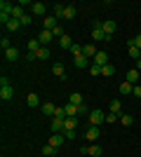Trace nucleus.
I'll return each mask as SVG.
<instances>
[{"label":"nucleus","instance_id":"f257e3e1","mask_svg":"<svg viewBox=\"0 0 141 157\" xmlns=\"http://www.w3.org/2000/svg\"><path fill=\"white\" fill-rule=\"evenodd\" d=\"M87 122H89V127H101L104 122H106V115H104L99 108H94V110L87 115Z\"/></svg>","mask_w":141,"mask_h":157},{"label":"nucleus","instance_id":"f03ea898","mask_svg":"<svg viewBox=\"0 0 141 157\" xmlns=\"http://www.w3.org/2000/svg\"><path fill=\"white\" fill-rule=\"evenodd\" d=\"M73 63H75V68H80V71H85V68H92V61L87 59V56H85V54H80V56H75L73 59Z\"/></svg>","mask_w":141,"mask_h":157},{"label":"nucleus","instance_id":"7ed1b4c3","mask_svg":"<svg viewBox=\"0 0 141 157\" xmlns=\"http://www.w3.org/2000/svg\"><path fill=\"white\" fill-rule=\"evenodd\" d=\"M92 63H94V66H99V68H104V66L108 63V54L104 52V49H99V52L94 54V59H92Z\"/></svg>","mask_w":141,"mask_h":157},{"label":"nucleus","instance_id":"20e7f679","mask_svg":"<svg viewBox=\"0 0 141 157\" xmlns=\"http://www.w3.org/2000/svg\"><path fill=\"white\" fill-rule=\"evenodd\" d=\"M57 26H59V19H57V17H52V14L42 19V31H54Z\"/></svg>","mask_w":141,"mask_h":157},{"label":"nucleus","instance_id":"39448f33","mask_svg":"<svg viewBox=\"0 0 141 157\" xmlns=\"http://www.w3.org/2000/svg\"><path fill=\"white\" fill-rule=\"evenodd\" d=\"M99 136H101L99 127H87V129H85V141H89V143H94Z\"/></svg>","mask_w":141,"mask_h":157},{"label":"nucleus","instance_id":"423d86ee","mask_svg":"<svg viewBox=\"0 0 141 157\" xmlns=\"http://www.w3.org/2000/svg\"><path fill=\"white\" fill-rule=\"evenodd\" d=\"M19 56H21V52L17 49V47H10V49H5V61H10V63H14V61H19Z\"/></svg>","mask_w":141,"mask_h":157},{"label":"nucleus","instance_id":"0eeeda50","mask_svg":"<svg viewBox=\"0 0 141 157\" xmlns=\"http://www.w3.org/2000/svg\"><path fill=\"white\" fill-rule=\"evenodd\" d=\"M80 124V117H66L64 120V131H75Z\"/></svg>","mask_w":141,"mask_h":157},{"label":"nucleus","instance_id":"6e6552de","mask_svg":"<svg viewBox=\"0 0 141 157\" xmlns=\"http://www.w3.org/2000/svg\"><path fill=\"white\" fill-rule=\"evenodd\" d=\"M12 96H14L12 85H2L0 87V98H2V101H12Z\"/></svg>","mask_w":141,"mask_h":157},{"label":"nucleus","instance_id":"1a4fd4ad","mask_svg":"<svg viewBox=\"0 0 141 157\" xmlns=\"http://www.w3.org/2000/svg\"><path fill=\"white\" fill-rule=\"evenodd\" d=\"M45 12H47V7L42 5V2H33V5H31V14H33V17H42V19H45Z\"/></svg>","mask_w":141,"mask_h":157},{"label":"nucleus","instance_id":"9d476101","mask_svg":"<svg viewBox=\"0 0 141 157\" xmlns=\"http://www.w3.org/2000/svg\"><path fill=\"white\" fill-rule=\"evenodd\" d=\"M125 80H127L129 85H136V82L141 80V73L136 71V68H129V71H127V75H125Z\"/></svg>","mask_w":141,"mask_h":157},{"label":"nucleus","instance_id":"9b49d317","mask_svg":"<svg viewBox=\"0 0 141 157\" xmlns=\"http://www.w3.org/2000/svg\"><path fill=\"white\" fill-rule=\"evenodd\" d=\"M49 129H52V134H61V131H64V120H61V117H52Z\"/></svg>","mask_w":141,"mask_h":157},{"label":"nucleus","instance_id":"f8f14e48","mask_svg":"<svg viewBox=\"0 0 141 157\" xmlns=\"http://www.w3.org/2000/svg\"><path fill=\"white\" fill-rule=\"evenodd\" d=\"M38 40H40V45H42V47H47V45H49V42L54 40V33H52V31H40Z\"/></svg>","mask_w":141,"mask_h":157},{"label":"nucleus","instance_id":"ddd939ff","mask_svg":"<svg viewBox=\"0 0 141 157\" xmlns=\"http://www.w3.org/2000/svg\"><path fill=\"white\" fill-rule=\"evenodd\" d=\"M92 40L94 42H101V40L106 42V33H104V28H101V24H96V28L92 31Z\"/></svg>","mask_w":141,"mask_h":157},{"label":"nucleus","instance_id":"4468645a","mask_svg":"<svg viewBox=\"0 0 141 157\" xmlns=\"http://www.w3.org/2000/svg\"><path fill=\"white\" fill-rule=\"evenodd\" d=\"M101 28H104V33H106V35H113V33L118 31V24H115L113 19H108V21H104V24H101Z\"/></svg>","mask_w":141,"mask_h":157},{"label":"nucleus","instance_id":"2eb2a0df","mask_svg":"<svg viewBox=\"0 0 141 157\" xmlns=\"http://www.w3.org/2000/svg\"><path fill=\"white\" fill-rule=\"evenodd\" d=\"M54 113H57V105H54L52 101H45V103H42V115H47V117H54Z\"/></svg>","mask_w":141,"mask_h":157},{"label":"nucleus","instance_id":"dca6fc26","mask_svg":"<svg viewBox=\"0 0 141 157\" xmlns=\"http://www.w3.org/2000/svg\"><path fill=\"white\" fill-rule=\"evenodd\" d=\"M64 141H66V136H64V134H52V136H49V145H54L57 150L61 148V143H64Z\"/></svg>","mask_w":141,"mask_h":157},{"label":"nucleus","instance_id":"f3484780","mask_svg":"<svg viewBox=\"0 0 141 157\" xmlns=\"http://www.w3.org/2000/svg\"><path fill=\"white\" fill-rule=\"evenodd\" d=\"M26 105H28V108H38V105H40V96H38L35 92H31L26 96Z\"/></svg>","mask_w":141,"mask_h":157},{"label":"nucleus","instance_id":"a211bd4d","mask_svg":"<svg viewBox=\"0 0 141 157\" xmlns=\"http://www.w3.org/2000/svg\"><path fill=\"white\" fill-rule=\"evenodd\" d=\"M52 73L57 75V78H61V80L66 78V68H64V63H54L52 66Z\"/></svg>","mask_w":141,"mask_h":157},{"label":"nucleus","instance_id":"6ab92c4d","mask_svg":"<svg viewBox=\"0 0 141 157\" xmlns=\"http://www.w3.org/2000/svg\"><path fill=\"white\" fill-rule=\"evenodd\" d=\"M64 110H66V117H78V105L64 103Z\"/></svg>","mask_w":141,"mask_h":157},{"label":"nucleus","instance_id":"aec40b11","mask_svg":"<svg viewBox=\"0 0 141 157\" xmlns=\"http://www.w3.org/2000/svg\"><path fill=\"white\" fill-rule=\"evenodd\" d=\"M75 14H78V7H75V5H66V10H64V19H75Z\"/></svg>","mask_w":141,"mask_h":157},{"label":"nucleus","instance_id":"412c9836","mask_svg":"<svg viewBox=\"0 0 141 157\" xmlns=\"http://www.w3.org/2000/svg\"><path fill=\"white\" fill-rule=\"evenodd\" d=\"M82 101H85V98H82L80 92H73L71 96H68V103H73V105H82Z\"/></svg>","mask_w":141,"mask_h":157},{"label":"nucleus","instance_id":"4be33fe9","mask_svg":"<svg viewBox=\"0 0 141 157\" xmlns=\"http://www.w3.org/2000/svg\"><path fill=\"white\" fill-rule=\"evenodd\" d=\"M40 40H38V38H33V40H28V42H26V49H28V52H38V49H40Z\"/></svg>","mask_w":141,"mask_h":157},{"label":"nucleus","instance_id":"5701e85b","mask_svg":"<svg viewBox=\"0 0 141 157\" xmlns=\"http://www.w3.org/2000/svg\"><path fill=\"white\" fill-rule=\"evenodd\" d=\"M101 75H104V78H113V75H115V66L113 63H106L104 68H101Z\"/></svg>","mask_w":141,"mask_h":157},{"label":"nucleus","instance_id":"b1692460","mask_svg":"<svg viewBox=\"0 0 141 157\" xmlns=\"http://www.w3.org/2000/svg\"><path fill=\"white\" fill-rule=\"evenodd\" d=\"M35 56H38V61H47L49 59V47H40V49L35 52Z\"/></svg>","mask_w":141,"mask_h":157},{"label":"nucleus","instance_id":"393cba45","mask_svg":"<svg viewBox=\"0 0 141 157\" xmlns=\"http://www.w3.org/2000/svg\"><path fill=\"white\" fill-rule=\"evenodd\" d=\"M96 52H99V49H96L94 45H85V49H82V54H85V56H87L89 61L94 59V54H96Z\"/></svg>","mask_w":141,"mask_h":157},{"label":"nucleus","instance_id":"a878e982","mask_svg":"<svg viewBox=\"0 0 141 157\" xmlns=\"http://www.w3.org/2000/svg\"><path fill=\"white\" fill-rule=\"evenodd\" d=\"M59 45H61V49H68V52H71V47H73V40H71V35H64V38L59 40Z\"/></svg>","mask_w":141,"mask_h":157},{"label":"nucleus","instance_id":"bb28decb","mask_svg":"<svg viewBox=\"0 0 141 157\" xmlns=\"http://www.w3.org/2000/svg\"><path fill=\"white\" fill-rule=\"evenodd\" d=\"M101 152H104V150H101V145H96V143H92V145L87 148V155H89V157H99Z\"/></svg>","mask_w":141,"mask_h":157},{"label":"nucleus","instance_id":"cd10ccee","mask_svg":"<svg viewBox=\"0 0 141 157\" xmlns=\"http://www.w3.org/2000/svg\"><path fill=\"white\" fill-rule=\"evenodd\" d=\"M12 10H14L12 2H7V0H2V2H0V12H2V14H10V17H12Z\"/></svg>","mask_w":141,"mask_h":157},{"label":"nucleus","instance_id":"c85d7f7f","mask_svg":"<svg viewBox=\"0 0 141 157\" xmlns=\"http://www.w3.org/2000/svg\"><path fill=\"white\" fill-rule=\"evenodd\" d=\"M64 10H66V5H54V7H52V17L64 19Z\"/></svg>","mask_w":141,"mask_h":157},{"label":"nucleus","instance_id":"c756f323","mask_svg":"<svg viewBox=\"0 0 141 157\" xmlns=\"http://www.w3.org/2000/svg\"><path fill=\"white\" fill-rule=\"evenodd\" d=\"M132 122H134V117H132L129 113H122L120 115V124L122 127H132Z\"/></svg>","mask_w":141,"mask_h":157},{"label":"nucleus","instance_id":"7c9ffc66","mask_svg":"<svg viewBox=\"0 0 141 157\" xmlns=\"http://www.w3.org/2000/svg\"><path fill=\"white\" fill-rule=\"evenodd\" d=\"M132 89H134V85H129L127 80H125V82H120V94H122V96H127V94H132Z\"/></svg>","mask_w":141,"mask_h":157},{"label":"nucleus","instance_id":"2f4dec72","mask_svg":"<svg viewBox=\"0 0 141 157\" xmlns=\"http://www.w3.org/2000/svg\"><path fill=\"white\" fill-rule=\"evenodd\" d=\"M127 52H129V56H132L134 61H139V59H141V49H139L136 45H129V49H127Z\"/></svg>","mask_w":141,"mask_h":157},{"label":"nucleus","instance_id":"473e14b6","mask_svg":"<svg viewBox=\"0 0 141 157\" xmlns=\"http://www.w3.org/2000/svg\"><path fill=\"white\" fill-rule=\"evenodd\" d=\"M57 155V148H54V145H49L47 143L45 148H42V157H54Z\"/></svg>","mask_w":141,"mask_h":157},{"label":"nucleus","instance_id":"72a5a7b5","mask_svg":"<svg viewBox=\"0 0 141 157\" xmlns=\"http://www.w3.org/2000/svg\"><path fill=\"white\" fill-rule=\"evenodd\" d=\"M24 14H26V12H24V7H21V5H14V10H12V19H21Z\"/></svg>","mask_w":141,"mask_h":157},{"label":"nucleus","instance_id":"f704fd0d","mask_svg":"<svg viewBox=\"0 0 141 157\" xmlns=\"http://www.w3.org/2000/svg\"><path fill=\"white\" fill-rule=\"evenodd\" d=\"M120 110H122V103L115 98V101H111V113H115V115H120Z\"/></svg>","mask_w":141,"mask_h":157},{"label":"nucleus","instance_id":"c9c22d12","mask_svg":"<svg viewBox=\"0 0 141 157\" xmlns=\"http://www.w3.org/2000/svg\"><path fill=\"white\" fill-rule=\"evenodd\" d=\"M19 26H21V21H19V19H10V24H7L5 28H7V31H17Z\"/></svg>","mask_w":141,"mask_h":157},{"label":"nucleus","instance_id":"e433bc0d","mask_svg":"<svg viewBox=\"0 0 141 157\" xmlns=\"http://www.w3.org/2000/svg\"><path fill=\"white\" fill-rule=\"evenodd\" d=\"M82 49H85V45H73V47H71V54H73V59H75V56H80Z\"/></svg>","mask_w":141,"mask_h":157},{"label":"nucleus","instance_id":"4c0bfd02","mask_svg":"<svg viewBox=\"0 0 141 157\" xmlns=\"http://www.w3.org/2000/svg\"><path fill=\"white\" fill-rule=\"evenodd\" d=\"M106 122H108V124H115V122H120V115H115V113H108V115H106Z\"/></svg>","mask_w":141,"mask_h":157},{"label":"nucleus","instance_id":"58836bf2","mask_svg":"<svg viewBox=\"0 0 141 157\" xmlns=\"http://www.w3.org/2000/svg\"><path fill=\"white\" fill-rule=\"evenodd\" d=\"M19 21H21V26H31V21H33V14H24Z\"/></svg>","mask_w":141,"mask_h":157},{"label":"nucleus","instance_id":"ea45409f","mask_svg":"<svg viewBox=\"0 0 141 157\" xmlns=\"http://www.w3.org/2000/svg\"><path fill=\"white\" fill-rule=\"evenodd\" d=\"M89 113H92V110H89V108H87L85 103H82V105H78V117H80V115H89Z\"/></svg>","mask_w":141,"mask_h":157},{"label":"nucleus","instance_id":"a19ab883","mask_svg":"<svg viewBox=\"0 0 141 157\" xmlns=\"http://www.w3.org/2000/svg\"><path fill=\"white\" fill-rule=\"evenodd\" d=\"M0 47H2V52H5V49H10V47H12L10 38H2V40H0Z\"/></svg>","mask_w":141,"mask_h":157},{"label":"nucleus","instance_id":"79ce46f5","mask_svg":"<svg viewBox=\"0 0 141 157\" xmlns=\"http://www.w3.org/2000/svg\"><path fill=\"white\" fill-rule=\"evenodd\" d=\"M61 134H64V136H66L68 141H73V138H78V134H75V131H61Z\"/></svg>","mask_w":141,"mask_h":157},{"label":"nucleus","instance_id":"37998d69","mask_svg":"<svg viewBox=\"0 0 141 157\" xmlns=\"http://www.w3.org/2000/svg\"><path fill=\"white\" fill-rule=\"evenodd\" d=\"M89 75H101V68L92 63V68H89Z\"/></svg>","mask_w":141,"mask_h":157},{"label":"nucleus","instance_id":"c03bdc74","mask_svg":"<svg viewBox=\"0 0 141 157\" xmlns=\"http://www.w3.org/2000/svg\"><path fill=\"white\" fill-rule=\"evenodd\" d=\"M132 94H134L136 98H141V85H134V89H132Z\"/></svg>","mask_w":141,"mask_h":157},{"label":"nucleus","instance_id":"a18cd8bd","mask_svg":"<svg viewBox=\"0 0 141 157\" xmlns=\"http://www.w3.org/2000/svg\"><path fill=\"white\" fill-rule=\"evenodd\" d=\"M38 56H35V52H26V61H35Z\"/></svg>","mask_w":141,"mask_h":157},{"label":"nucleus","instance_id":"49530a36","mask_svg":"<svg viewBox=\"0 0 141 157\" xmlns=\"http://www.w3.org/2000/svg\"><path fill=\"white\" fill-rule=\"evenodd\" d=\"M132 42H134V45H136V47H139V49H141V33H139V35H136L134 40H132Z\"/></svg>","mask_w":141,"mask_h":157},{"label":"nucleus","instance_id":"de8ad7c7","mask_svg":"<svg viewBox=\"0 0 141 157\" xmlns=\"http://www.w3.org/2000/svg\"><path fill=\"white\" fill-rule=\"evenodd\" d=\"M136 71H139V73H141V59H139V61H136Z\"/></svg>","mask_w":141,"mask_h":157}]
</instances>
